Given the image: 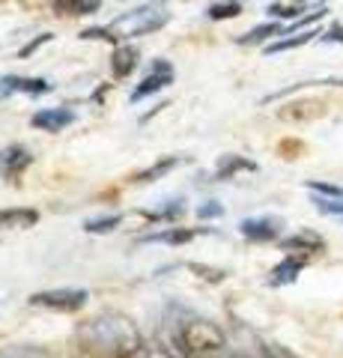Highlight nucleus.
Returning a JSON list of instances; mask_svg holds the SVG:
<instances>
[{
    "instance_id": "dca6fc26",
    "label": "nucleus",
    "mask_w": 343,
    "mask_h": 358,
    "mask_svg": "<svg viewBox=\"0 0 343 358\" xmlns=\"http://www.w3.org/2000/svg\"><path fill=\"white\" fill-rule=\"evenodd\" d=\"M257 171V164L245 155H221L218 159V167H215V182H224V179H233L239 173H254Z\"/></svg>"
},
{
    "instance_id": "9d476101",
    "label": "nucleus",
    "mask_w": 343,
    "mask_h": 358,
    "mask_svg": "<svg viewBox=\"0 0 343 358\" xmlns=\"http://www.w3.org/2000/svg\"><path fill=\"white\" fill-rule=\"evenodd\" d=\"M75 122V110L72 108H42L30 117V126L33 129H42V131H63L66 126Z\"/></svg>"
},
{
    "instance_id": "4468645a",
    "label": "nucleus",
    "mask_w": 343,
    "mask_h": 358,
    "mask_svg": "<svg viewBox=\"0 0 343 358\" xmlns=\"http://www.w3.org/2000/svg\"><path fill=\"white\" fill-rule=\"evenodd\" d=\"M36 221H39V212L30 206L0 209V230H27V227H36Z\"/></svg>"
},
{
    "instance_id": "ddd939ff",
    "label": "nucleus",
    "mask_w": 343,
    "mask_h": 358,
    "mask_svg": "<svg viewBox=\"0 0 343 358\" xmlns=\"http://www.w3.org/2000/svg\"><path fill=\"white\" fill-rule=\"evenodd\" d=\"M140 63V51L135 45H117L114 54H110V75L117 78V81H126V78L138 69Z\"/></svg>"
},
{
    "instance_id": "f257e3e1",
    "label": "nucleus",
    "mask_w": 343,
    "mask_h": 358,
    "mask_svg": "<svg viewBox=\"0 0 343 358\" xmlns=\"http://www.w3.org/2000/svg\"><path fill=\"white\" fill-rule=\"evenodd\" d=\"M78 343L96 358H138L143 352V334L138 322L119 310H102L78 326Z\"/></svg>"
},
{
    "instance_id": "2f4dec72",
    "label": "nucleus",
    "mask_w": 343,
    "mask_h": 358,
    "mask_svg": "<svg viewBox=\"0 0 343 358\" xmlns=\"http://www.w3.org/2000/svg\"><path fill=\"white\" fill-rule=\"evenodd\" d=\"M305 150V143L302 141H284L281 143V152H284V159H295L298 152Z\"/></svg>"
},
{
    "instance_id": "39448f33",
    "label": "nucleus",
    "mask_w": 343,
    "mask_h": 358,
    "mask_svg": "<svg viewBox=\"0 0 343 358\" xmlns=\"http://www.w3.org/2000/svg\"><path fill=\"white\" fill-rule=\"evenodd\" d=\"M173 78H176L173 66H170L168 60H156V63H152V69H149V75L143 78V81H140L135 90H131L129 102H143V99H149V96L161 93L164 87H170V84H173Z\"/></svg>"
},
{
    "instance_id": "a211bd4d",
    "label": "nucleus",
    "mask_w": 343,
    "mask_h": 358,
    "mask_svg": "<svg viewBox=\"0 0 343 358\" xmlns=\"http://www.w3.org/2000/svg\"><path fill=\"white\" fill-rule=\"evenodd\" d=\"M316 36H323L316 27L311 30H298V33H290V36H284L278 42H272V45H265V54H281V51H293V48H302V45H307L311 39Z\"/></svg>"
},
{
    "instance_id": "f704fd0d",
    "label": "nucleus",
    "mask_w": 343,
    "mask_h": 358,
    "mask_svg": "<svg viewBox=\"0 0 343 358\" xmlns=\"http://www.w3.org/2000/svg\"><path fill=\"white\" fill-rule=\"evenodd\" d=\"M84 358H96V355H87V352H84Z\"/></svg>"
},
{
    "instance_id": "6e6552de",
    "label": "nucleus",
    "mask_w": 343,
    "mask_h": 358,
    "mask_svg": "<svg viewBox=\"0 0 343 358\" xmlns=\"http://www.w3.org/2000/svg\"><path fill=\"white\" fill-rule=\"evenodd\" d=\"M284 230V221L278 215H254L239 224V233L248 242H275Z\"/></svg>"
},
{
    "instance_id": "b1692460",
    "label": "nucleus",
    "mask_w": 343,
    "mask_h": 358,
    "mask_svg": "<svg viewBox=\"0 0 343 358\" xmlns=\"http://www.w3.org/2000/svg\"><path fill=\"white\" fill-rule=\"evenodd\" d=\"M182 212H185V203H182V200H170V203L168 206H159V209H152V212H143V218H147V221H176V218H180L182 215Z\"/></svg>"
},
{
    "instance_id": "9b49d317",
    "label": "nucleus",
    "mask_w": 343,
    "mask_h": 358,
    "mask_svg": "<svg viewBox=\"0 0 343 358\" xmlns=\"http://www.w3.org/2000/svg\"><path fill=\"white\" fill-rule=\"evenodd\" d=\"M9 93H24V96H42L51 93V84L45 78H24V75H6L0 78V96Z\"/></svg>"
},
{
    "instance_id": "20e7f679",
    "label": "nucleus",
    "mask_w": 343,
    "mask_h": 358,
    "mask_svg": "<svg viewBox=\"0 0 343 358\" xmlns=\"http://www.w3.org/2000/svg\"><path fill=\"white\" fill-rule=\"evenodd\" d=\"M87 299H90L87 289H42V293L30 296V305L60 310V313H72V310H81L87 305Z\"/></svg>"
},
{
    "instance_id": "423d86ee",
    "label": "nucleus",
    "mask_w": 343,
    "mask_h": 358,
    "mask_svg": "<svg viewBox=\"0 0 343 358\" xmlns=\"http://www.w3.org/2000/svg\"><path fill=\"white\" fill-rule=\"evenodd\" d=\"M30 164H33V152L24 143H9V147L0 150V176H3L9 185H15Z\"/></svg>"
},
{
    "instance_id": "bb28decb",
    "label": "nucleus",
    "mask_w": 343,
    "mask_h": 358,
    "mask_svg": "<svg viewBox=\"0 0 343 358\" xmlns=\"http://www.w3.org/2000/svg\"><path fill=\"white\" fill-rule=\"evenodd\" d=\"M314 203L319 212H326V215H343V197H314Z\"/></svg>"
},
{
    "instance_id": "5701e85b",
    "label": "nucleus",
    "mask_w": 343,
    "mask_h": 358,
    "mask_svg": "<svg viewBox=\"0 0 343 358\" xmlns=\"http://www.w3.org/2000/svg\"><path fill=\"white\" fill-rule=\"evenodd\" d=\"M302 87H343V78H323V81H302V84H293V87H286V90H278V93L265 96L263 102H278V99L290 96V93H295V90H302Z\"/></svg>"
},
{
    "instance_id": "cd10ccee",
    "label": "nucleus",
    "mask_w": 343,
    "mask_h": 358,
    "mask_svg": "<svg viewBox=\"0 0 343 358\" xmlns=\"http://www.w3.org/2000/svg\"><path fill=\"white\" fill-rule=\"evenodd\" d=\"M221 215H224V206H221L218 203V200H209V203H203L200 209H197V218H200V221H212V218H221Z\"/></svg>"
},
{
    "instance_id": "7ed1b4c3",
    "label": "nucleus",
    "mask_w": 343,
    "mask_h": 358,
    "mask_svg": "<svg viewBox=\"0 0 343 358\" xmlns=\"http://www.w3.org/2000/svg\"><path fill=\"white\" fill-rule=\"evenodd\" d=\"M173 341L182 358H233L227 334L206 317H182Z\"/></svg>"
},
{
    "instance_id": "0eeeda50",
    "label": "nucleus",
    "mask_w": 343,
    "mask_h": 358,
    "mask_svg": "<svg viewBox=\"0 0 343 358\" xmlns=\"http://www.w3.org/2000/svg\"><path fill=\"white\" fill-rule=\"evenodd\" d=\"M328 114V102L326 99H295V102H286L281 110H278V117L284 122H314L319 117H326Z\"/></svg>"
},
{
    "instance_id": "1a4fd4ad",
    "label": "nucleus",
    "mask_w": 343,
    "mask_h": 358,
    "mask_svg": "<svg viewBox=\"0 0 343 358\" xmlns=\"http://www.w3.org/2000/svg\"><path fill=\"white\" fill-rule=\"evenodd\" d=\"M307 263H311V254H286L284 260L269 272V287H286V284H293L295 278L302 275V268Z\"/></svg>"
},
{
    "instance_id": "f3484780",
    "label": "nucleus",
    "mask_w": 343,
    "mask_h": 358,
    "mask_svg": "<svg viewBox=\"0 0 343 358\" xmlns=\"http://www.w3.org/2000/svg\"><path fill=\"white\" fill-rule=\"evenodd\" d=\"M51 9L57 15H69V18H84V15H93L102 9L105 0H48Z\"/></svg>"
},
{
    "instance_id": "c85d7f7f",
    "label": "nucleus",
    "mask_w": 343,
    "mask_h": 358,
    "mask_svg": "<svg viewBox=\"0 0 343 358\" xmlns=\"http://www.w3.org/2000/svg\"><path fill=\"white\" fill-rule=\"evenodd\" d=\"M191 272H200L203 281H224V272L221 268H209V266H200V263H188Z\"/></svg>"
},
{
    "instance_id": "f03ea898",
    "label": "nucleus",
    "mask_w": 343,
    "mask_h": 358,
    "mask_svg": "<svg viewBox=\"0 0 343 358\" xmlns=\"http://www.w3.org/2000/svg\"><path fill=\"white\" fill-rule=\"evenodd\" d=\"M170 24V13H168V3H143L138 9H129L119 18H114L110 24L105 27H90L81 33V39H105V42H126V39H135V36H147V33H156L161 27Z\"/></svg>"
},
{
    "instance_id": "2eb2a0df",
    "label": "nucleus",
    "mask_w": 343,
    "mask_h": 358,
    "mask_svg": "<svg viewBox=\"0 0 343 358\" xmlns=\"http://www.w3.org/2000/svg\"><path fill=\"white\" fill-rule=\"evenodd\" d=\"M185 162H188V155H164V159L152 162V164L147 167V171L135 173V179H131V182H138V185H149V182H156V179L168 176L170 171H176V167L185 164Z\"/></svg>"
},
{
    "instance_id": "a878e982",
    "label": "nucleus",
    "mask_w": 343,
    "mask_h": 358,
    "mask_svg": "<svg viewBox=\"0 0 343 358\" xmlns=\"http://www.w3.org/2000/svg\"><path fill=\"white\" fill-rule=\"evenodd\" d=\"M305 185L311 188L314 194H319V197H343V188L335 185V182H319V179H307Z\"/></svg>"
},
{
    "instance_id": "6ab92c4d",
    "label": "nucleus",
    "mask_w": 343,
    "mask_h": 358,
    "mask_svg": "<svg viewBox=\"0 0 343 358\" xmlns=\"http://www.w3.org/2000/svg\"><path fill=\"white\" fill-rule=\"evenodd\" d=\"M197 236V230H188V227H168V230H159V233H147L140 236V242H161V245H185Z\"/></svg>"
},
{
    "instance_id": "473e14b6",
    "label": "nucleus",
    "mask_w": 343,
    "mask_h": 358,
    "mask_svg": "<svg viewBox=\"0 0 343 358\" xmlns=\"http://www.w3.org/2000/svg\"><path fill=\"white\" fill-rule=\"evenodd\" d=\"M45 42H51V33H42V36H36V39H33V42L27 45V48H21V51H18V57H30V54L36 51L39 45H45Z\"/></svg>"
},
{
    "instance_id": "412c9836",
    "label": "nucleus",
    "mask_w": 343,
    "mask_h": 358,
    "mask_svg": "<svg viewBox=\"0 0 343 358\" xmlns=\"http://www.w3.org/2000/svg\"><path fill=\"white\" fill-rule=\"evenodd\" d=\"M0 358H60V355H54L51 350H42V346L24 343V346H3Z\"/></svg>"
},
{
    "instance_id": "393cba45",
    "label": "nucleus",
    "mask_w": 343,
    "mask_h": 358,
    "mask_svg": "<svg viewBox=\"0 0 343 358\" xmlns=\"http://www.w3.org/2000/svg\"><path fill=\"white\" fill-rule=\"evenodd\" d=\"M119 224H123V215H119V212H117V215L90 218V221L84 224V230H87V233H96V236H102V233H114V230L119 227Z\"/></svg>"
},
{
    "instance_id": "7c9ffc66",
    "label": "nucleus",
    "mask_w": 343,
    "mask_h": 358,
    "mask_svg": "<svg viewBox=\"0 0 343 358\" xmlns=\"http://www.w3.org/2000/svg\"><path fill=\"white\" fill-rule=\"evenodd\" d=\"M138 358H173V355H170L168 350H164L161 343H147V346H143V352H140Z\"/></svg>"
},
{
    "instance_id": "aec40b11",
    "label": "nucleus",
    "mask_w": 343,
    "mask_h": 358,
    "mask_svg": "<svg viewBox=\"0 0 343 358\" xmlns=\"http://www.w3.org/2000/svg\"><path fill=\"white\" fill-rule=\"evenodd\" d=\"M272 36H284V24H278V21H269V24H260V27L248 30L245 36H239L236 42L239 45H263V42H269Z\"/></svg>"
},
{
    "instance_id": "4be33fe9",
    "label": "nucleus",
    "mask_w": 343,
    "mask_h": 358,
    "mask_svg": "<svg viewBox=\"0 0 343 358\" xmlns=\"http://www.w3.org/2000/svg\"><path fill=\"white\" fill-rule=\"evenodd\" d=\"M236 15H242V0H218V3L206 9V18H212V21H227Z\"/></svg>"
},
{
    "instance_id": "72a5a7b5",
    "label": "nucleus",
    "mask_w": 343,
    "mask_h": 358,
    "mask_svg": "<svg viewBox=\"0 0 343 358\" xmlns=\"http://www.w3.org/2000/svg\"><path fill=\"white\" fill-rule=\"evenodd\" d=\"M323 42H343V24H331V27L326 30Z\"/></svg>"
},
{
    "instance_id": "c9c22d12",
    "label": "nucleus",
    "mask_w": 343,
    "mask_h": 358,
    "mask_svg": "<svg viewBox=\"0 0 343 358\" xmlns=\"http://www.w3.org/2000/svg\"><path fill=\"white\" fill-rule=\"evenodd\" d=\"M0 99H3V96H0Z\"/></svg>"
},
{
    "instance_id": "c756f323",
    "label": "nucleus",
    "mask_w": 343,
    "mask_h": 358,
    "mask_svg": "<svg viewBox=\"0 0 343 358\" xmlns=\"http://www.w3.org/2000/svg\"><path fill=\"white\" fill-rule=\"evenodd\" d=\"M263 358H298V355H295V352H290L286 346L265 343V346H263Z\"/></svg>"
},
{
    "instance_id": "f8f14e48",
    "label": "nucleus",
    "mask_w": 343,
    "mask_h": 358,
    "mask_svg": "<svg viewBox=\"0 0 343 358\" xmlns=\"http://www.w3.org/2000/svg\"><path fill=\"white\" fill-rule=\"evenodd\" d=\"M323 248H326V242L314 230H298V233H290V236L281 239V251H286V254H311L314 257Z\"/></svg>"
}]
</instances>
